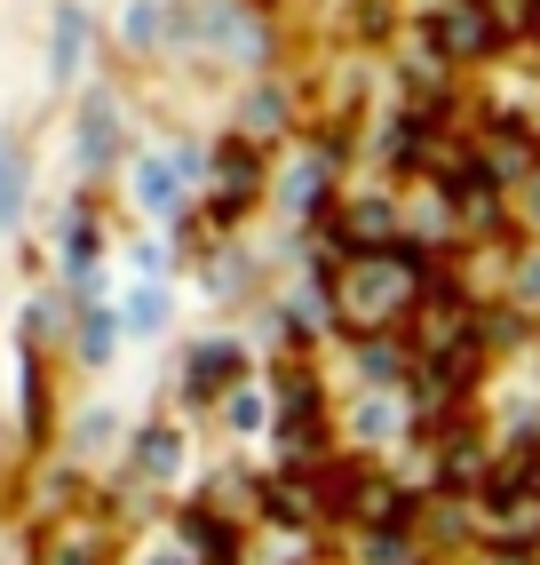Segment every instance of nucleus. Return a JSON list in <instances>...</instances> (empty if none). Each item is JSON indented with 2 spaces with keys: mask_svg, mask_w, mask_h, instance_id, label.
<instances>
[{
  "mask_svg": "<svg viewBox=\"0 0 540 565\" xmlns=\"http://www.w3.org/2000/svg\"><path fill=\"white\" fill-rule=\"evenodd\" d=\"M500 41L493 17H485V0H453V9H438V49L445 56H485Z\"/></svg>",
  "mask_w": 540,
  "mask_h": 565,
  "instance_id": "obj_1",
  "label": "nucleus"
},
{
  "mask_svg": "<svg viewBox=\"0 0 540 565\" xmlns=\"http://www.w3.org/2000/svg\"><path fill=\"white\" fill-rule=\"evenodd\" d=\"M485 168H493V175H525V168H532V128H525V120L493 128V152H485Z\"/></svg>",
  "mask_w": 540,
  "mask_h": 565,
  "instance_id": "obj_2",
  "label": "nucleus"
},
{
  "mask_svg": "<svg viewBox=\"0 0 540 565\" xmlns=\"http://www.w3.org/2000/svg\"><path fill=\"white\" fill-rule=\"evenodd\" d=\"M72 64H80V9L56 17V72H72Z\"/></svg>",
  "mask_w": 540,
  "mask_h": 565,
  "instance_id": "obj_3",
  "label": "nucleus"
},
{
  "mask_svg": "<svg viewBox=\"0 0 540 565\" xmlns=\"http://www.w3.org/2000/svg\"><path fill=\"white\" fill-rule=\"evenodd\" d=\"M381 232H390V207H381V200H358V207H350V239H381Z\"/></svg>",
  "mask_w": 540,
  "mask_h": 565,
  "instance_id": "obj_4",
  "label": "nucleus"
},
{
  "mask_svg": "<svg viewBox=\"0 0 540 565\" xmlns=\"http://www.w3.org/2000/svg\"><path fill=\"white\" fill-rule=\"evenodd\" d=\"M41 565H96V542H48Z\"/></svg>",
  "mask_w": 540,
  "mask_h": 565,
  "instance_id": "obj_5",
  "label": "nucleus"
},
{
  "mask_svg": "<svg viewBox=\"0 0 540 565\" xmlns=\"http://www.w3.org/2000/svg\"><path fill=\"white\" fill-rule=\"evenodd\" d=\"M0 215H17V152H0Z\"/></svg>",
  "mask_w": 540,
  "mask_h": 565,
  "instance_id": "obj_6",
  "label": "nucleus"
}]
</instances>
